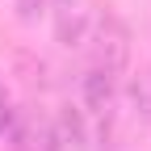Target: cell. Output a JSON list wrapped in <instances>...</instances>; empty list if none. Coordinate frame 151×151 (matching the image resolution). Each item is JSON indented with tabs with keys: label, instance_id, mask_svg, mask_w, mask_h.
Listing matches in <instances>:
<instances>
[{
	"label": "cell",
	"instance_id": "3",
	"mask_svg": "<svg viewBox=\"0 0 151 151\" xmlns=\"http://www.w3.org/2000/svg\"><path fill=\"white\" fill-rule=\"evenodd\" d=\"M55 9V38L59 46H80L88 38V25H92V13H88V0H50Z\"/></svg>",
	"mask_w": 151,
	"mask_h": 151
},
{
	"label": "cell",
	"instance_id": "4",
	"mask_svg": "<svg viewBox=\"0 0 151 151\" xmlns=\"http://www.w3.org/2000/svg\"><path fill=\"white\" fill-rule=\"evenodd\" d=\"M113 101H118V76L105 71V67H88V76H84V105L101 122V130L113 118Z\"/></svg>",
	"mask_w": 151,
	"mask_h": 151
},
{
	"label": "cell",
	"instance_id": "1",
	"mask_svg": "<svg viewBox=\"0 0 151 151\" xmlns=\"http://www.w3.org/2000/svg\"><path fill=\"white\" fill-rule=\"evenodd\" d=\"M130 59V29L122 25V17H97V34H92V67H105L118 76Z\"/></svg>",
	"mask_w": 151,
	"mask_h": 151
},
{
	"label": "cell",
	"instance_id": "5",
	"mask_svg": "<svg viewBox=\"0 0 151 151\" xmlns=\"http://www.w3.org/2000/svg\"><path fill=\"white\" fill-rule=\"evenodd\" d=\"M50 143H55V151H84L88 130H84V118H80L71 105L50 122Z\"/></svg>",
	"mask_w": 151,
	"mask_h": 151
},
{
	"label": "cell",
	"instance_id": "2",
	"mask_svg": "<svg viewBox=\"0 0 151 151\" xmlns=\"http://www.w3.org/2000/svg\"><path fill=\"white\" fill-rule=\"evenodd\" d=\"M9 147L13 151H55L50 143V122L38 118L34 109H13V122H9Z\"/></svg>",
	"mask_w": 151,
	"mask_h": 151
},
{
	"label": "cell",
	"instance_id": "7",
	"mask_svg": "<svg viewBox=\"0 0 151 151\" xmlns=\"http://www.w3.org/2000/svg\"><path fill=\"white\" fill-rule=\"evenodd\" d=\"M9 122H13V105H9V92H4V84H0V139L9 134Z\"/></svg>",
	"mask_w": 151,
	"mask_h": 151
},
{
	"label": "cell",
	"instance_id": "6",
	"mask_svg": "<svg viewBox=\"0 0 151 151\" xmlns=\"http://www.w3.org/2000/svg\"><path fill=\"white\" fill-rule=\"evenodd\" d=\"M13 4H17V17H21L25 25H34L38 17L46 13V0H13Z\"/></svg>",
	"mask_w": 151,
	"mask_h": 151
}]
</instances>
